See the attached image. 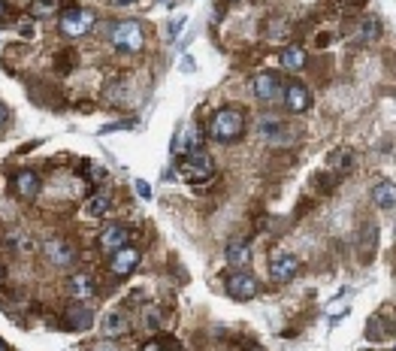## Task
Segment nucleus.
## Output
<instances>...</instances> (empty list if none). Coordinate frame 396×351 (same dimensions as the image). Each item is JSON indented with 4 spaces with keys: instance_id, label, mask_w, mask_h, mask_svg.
<instances>
[{
    "instance_id": "obj_10",
    "label": "nucleus",
    "mask_w": 396,
    "mask_h": 351,
    "mask_svg": "<svg viewBox=\"0 0 396 351\" xmlns=\"http://www.w3.org/2000/svg\"><path fill=\"white\" fill-rule=\"evenodd\" d=\"M284 91V82L276 73H257L255 76V97L263 103H279Z\"/></svg>"
},
{
    "instance_id": "obj_14",
    "label": "nucleus",
    "mask_w": 396,
    "mask_h": 351,
    "mask_svg": "<svg viewBox=\"0 0 396 351\" xmlns=\"http://www.w3.org/2000/svg\"><path fill=\"white\" fill-rule=\"evenodd\" d=\"M43 255L49 264H55V267H70L76 260V248L67 243V239H52V243H46L43 245Z\"/></svg>"
},
{
    "instance_id": "obj_39",
    "label": "nucleus",
    "mask_w": 396,
    "mask_h": 351,
    "mask_svg": "<svg viewBox=\"0 0 396 351\" xmlns=\"http://www.w3.org/2000/svg\"><path fill=\"white\" fill-rule=\"evenodd\" d=\"M0 351H9V345L4 343V339H0Z\"/></svg>"
},
{
    "instance_id": "obj_4",
    "label": "nucleus",
    "mask_w": 396,
    "mask_h": 351,
    "mask_svg": "<svg viewBox=\"0 0 396 351\" xmlns=\"http://www.w3.org/2000/svg\"><path fill=\"white\" fill-rule=\"evenodd\" d=\"M94 22H97L94 9H88V6L67 9V13L60 15V34H64L67 39H79V37L91 34V27H94Z\"/></svg>"
},
{
    "instance_id": "obj_20",
    "label": "nucleus",
    "mask_w": 396,
    "mask_h": 351,
    "mask_svg": "<svg viewBox=\"0 0 396 351\" xmlns=\"http://www.w3.org/2000/svg\"><path fill=\"white\" fill-rule=\"evenodd\" d=\"M372 203L378 209H388V212L396 206V185L390 182V179H388V182H378L372 188Z\"/></svg>"
},
{
    "instance_id": "obj_21",
    "label": "nucleus",
    "mask_w": 396,
    "mask_h": 351,
    "mask_svg": "<svg viewBox=\"0 0 396 351\" xmlns=\"http://www.w3.org/2000/svg\"><path fill=\"white\" fill-rule=\"evenodd\" d=\"M109 209H113V200H109V194L106 191H97V194H91L88 197V203H85V212L91 215V218H103Z\"/></svg>"
},
{
    "instance_id": "obj_11",
    "label": "nucleus",
    "mask_w": 396,
    "mask_h": 351,
    "mask_svg": "<svg viewBox=\"0 0 396 351\" xmlns=\"http://www.w3.org/2000/svg\"><path fill=\"white\" fill-rule=\"evenodd\" d=\"M67 291L73 300H79V303H91V300L97 297V282L91 273H73L67 279Z\"/></svg>"
},
{
    "instance_id": "obj_18",
    "label": "nucleus",
    "mask_w": 396,
    "mask_h": 351,
    "mask_svg": "<svg viewBox=\"0 0 396 351\" xmlns=\"http://www.w3.org/2000/svg\"><path fill=\"white\" fill-rule=\"evenodd\" d=\"M4 243H6L9 252H22V255L34 252V239H30V234H25L22 227H9L6 236H4Z\"/></svg>"
},
{
    "instance_id": "obj_7",
    "label": "nucleus",
    "mask_w": 396,
    "mask_h": 351,
    "mask_svg": "<svg viewBox=\"0 0 396 351\" xmlns=\"http://www.w3.org/2000/svg\"><path fill=\"white\" fill-rule=\"evenodd\" d=\"M127 243H134V227H127V224H106L103 230H100V236H97V245H100V252L103 255H113L118 252L121 245H127Z\"/></svg>"
},
{
    "instance_id": "obj_22",
    "label": "nucleus",
    "mask_w": 396,
    "mask_h": 351,
    "mask_svg": "<svg viewBox=\"0 0 396 351\" xmlns=\"http://www.w3.org/2000/svg\"><path fill=\"white\" fill-rule=\"evenodd\" d=\"M381 18H375V15H366V18H363V22H360V27H357V39H360V43H375V39H378L381 37Z\"/></svg>"
},
{
    "instance_id": "obj_32",
    "label": "nucleus",
    "mask_w": 396,
    "mask_h": 351,
    "mask_svg": "<svg viewBox=\"0 0 396 351\" xmlns=\"http://www.w3.org/2000/svg\"><path fill=\"white\" fill-rule=\"evenodd\" d=\"M94 351H121V348L113 343V339H106V343H97V345H94Z\"/></svg>"
},
{
    "instance_id": "obj_31",
    "label": "nucleus",
    "mask_w": 396,
    "mask_h": 351,
    "mask_svg": "<svg viewBox=\"0 0 396 351\" xmlns=\"http://www.w3.org/2000/svg\"><path fill=\"white\" fill-rule=\"evenodd\" d=\"M134 188H136V194H139L142 200H148V197H151V185H148V182H142V179H136V185H134Z\"/></svg>"
},
{
    "instance_id": "obj_6",
    "label": "nucleus",
    "mask_w": 396,
    "mask_h": 351,
    "mask_svg": "<svg viewBox=\"0 0 396 351\" xmlns=\"http://www.w3.org/2000/svg\"><path fill=\"white\" fill-rule=\"evenodd\" d=\"M224 291H227V297L233 300H239V303H248V300H255L257 297V279L255 276H248L245 269H236V273H230L227 276V282H224Z\"/></svg>"
},
{
    "instance_id": "obj_19",
    "label": "nucleus",
    "mask_w": 396,
    "mask_h": 351,
    "mask_svg": "<svg viewBox=\"0 0 396 351\" xmlns=\"http://www.w3.org/2000/svg\"><path fill=\"white\" fill-rule=\"evenodd\" d=\"M279 61H281V67H284V70H290V73H300V70L306 67L309 55H306V49H302V46H288V49L281 52Z\"/></svg>"
},
{
    "instance_id": "obj_33",
    "label": "nucleus",
    "mask_w": 396,
    "mask_h": 351,
    "mask_svg": "<svg viewBox=\"0 0 396 351\" xmlns=\"http://www.w3.org/2000/svg\"><path fill=\"white\" fill-rule=\"evenodd\" d=\"M181 25H185V18H176V22H172V27H170V39H176V37H179Z\"/></svg>"
},
{
    "instance_id": "obj_1",
    "label": "nucleus",
    "mask_w": 396,
    "mask_h": 351,
    "mask_svg": "<svg viewBox=\"0 0 396 351\" xmlns=\"http://www.w3.org/2000/svg\"><path fill=\"white\" fill-rule=\"evenodd\" d=\"M245 134V113L236 106H221L209 118V136L215 143H233Z\"/></svg>"
},
{
    "instance_id": "obj_13",
    "label": "nucleus",
    "mask_w": 396,
    "mask_h": 351,
    "mask_svg": "<svg viewBox=\"0 0 396 351\" xmlns=\"http://www.w3.org/2000/svg\"><path fill=\"white\" fill-rule=\"evenodd\" d=\"M39 188H43V179L34 170H18L13 176V191L22 197V200H34L39 194Z\"/></svg>"
},
{
    "instance_id": "obj_16",
    "label": "nucleus",
    "mask_w": 396,
    "mask_h": 351,
    "mask_svg": "<svg viewBox=\"0 0 396 351\" xmlns=\"http://www.w3.org/2000/svg\"><path fill=\"white\" fill-rule=\"evenodd\" d=\"M100 330H103V336L106 339H118V336H124L130 333V321L124 312H118V309H113L106 318H103V324H100Z\"/></svg>"
},
{
    "instance_id": "obj_26",
    "label": "nucleus",
    "mask_w": 396,
    "mask_h": 351,
    "mask_svg": "<svg viewBox=\"0 0 396 351\" xmlns=\"http://www.w3.org/2000/svg\"><path fill=\"white\" fill-rule=\"evenodd\" d=\"M60 9V0H30V13L34 15H55Z\"/></svg>"
},
{
    "instance_id": "obj_2",
    "label": "nucleus",
    "mask_w": 396,
    "mask_h": 351,
    "mask_svg": "<svg viewBox=\"0 0 396 351\" xmlns=\"http://www.w3.org/2000/svg\"><path fill=\"white\" fill-rule=\"evenodd\" d=\"M106 34H109V43L115 46V52H124V55H139L142 46H146V27H142L136 18L113 22Z\"/></svg>"
},
{
    "instance_id": "obj_8",
    "label": "nucleus",
    "mask_w": 396,
    "mask_h": 351,
    "mask_svg": "<svg viewBox=\"0 0 396 351\" xmlns=\"http://www.w3.org/2000/svg\"><path fill=\"white\" fill-rule=\"evenodd\" d=\"M269 273L276 282H290V279L300 273V257L284 252V248H276V252L269 255Z\"/></svg>"
},
{
    "instance_id": "obj_36",
    "label": "nucleus",
    "mask_w": 396,
    "mask_h": 351,
    "mask_svg": "<svg viewBox=\"0 0 396 351\" xmlns=\"http://www.w3.org/2000/svg\"><path fill=\"white\" fill-rule=\"evenodd\" d=\"M181 70H185V73H188V70H194V61H191V58H185V61H181Z\"/></svg>"
},
{
    "instance_id": "obj_40",
    "label": "nucleus",
    "mask_w": 396,
    "mask_h": 351,
    "mask_svg": "<svg viewBox=\"0 0 396 351\" xmlns=\"http://www.w3.org/2000/svg\"><path fill=\"white\" fill-rule=\"evenodd\" d=\"M248 351H263V348L260 345H248Z\"/></svg>"
},
{
    "instance_id": "obj_24",
    "label": "nucleus",
    "mask_w": 396,
    "mask_h": 351,
    "mask_svg": "<svg viewBox=\"0 0 396 351\" xmlns=\"http://www.w3.org/2000/svg\"><path fill=\"white\" fill-rule=\"evenodd\" d=\"M142 327L151 330V333L164 327V309H158V306H146V309H142Z\"/></svg>"
},
{
    "instance_id": "obj_3",
    "label": "nucleus",
    "mask_w": 396,
    "mask_h": 351,
    "mask_svg": "<svg viewBox=\"0 0 396 351\" xmlns=\"http://www.w3.org/2000/svg\"><path fill=\"white\" fill-rule=\"evenodd\" d=\"M179 176L191 185H203L215 176V160H212L206 152H191V155H181L179 158Z\"/></svg>"
},
{
    "instance_id": "obj_29",
    "label": "nucleus",
    "mask_w": 396,
    "mask_h": 351,
    "mask_svg": "<svg viewBox=\"0 0 396 351\" xmlns=\"http://www.w3.org/2000/svg\"><path fill=\"white\" fill-rule=\"evenodd\" d=\"M60 58H58V70H67V67H73L76 64V52L70 49V52H58Z\"/></svg>"
},
{
    "instance_id": "obj_15",
    "label": "nucleus",
    "mask_w": 396,
    "mask_h": 351,
    "mask_svg": "<svg viewBox=\"0 0 396 351\" xmlns=\"http://www.w3.org/2000/svg\"><path fill=\"white\" fill-rule=\"evenodd\" d=\"M172 152H176L179 158L181 155H191V152H203V134L197 127H181L176 143H172Z\"/></svg>"
},
{
    "instance_id": "obj_27",
    "label": "nucleus",
    "mask_w": 396,
    "mask_h": 351,
    "mask_svg": "<svg viewBox=\"0 0 396 351\" xmlns=\"http://www.w3.org/2000/svg\"><path fill=\"white\" fill-rule=\"evenodd\" d=\"M269 39H281V37H288L290 34V22H284V18H272L269 22Z\"/></svg>"
},
{
    "instance_id": "obj_28",
    "label": "nucleus",
    "mask_w": 396,
    "mask_h": 351,
    "mask_svg": "<svg viewBox=\"0 0 396 351\" xmlns=\"http://www.w3.org/2000/svg\"><path fill=\"white\" fill-rule=\"evenodd\" d=\"M18 37H25V39H34L37 37V25H34V18L25 15V18H18Z\"/></svg>"
},
{
    "instance_id": "obj_23",
    "label": "nucleus",
    "mask_w": 396,
    "mask_h": 351,
    "mask_svg": "<svg viewBox=\"0 0 396 351\" xmlns=\"http://www.w3.org/2000/svg\"><path fill=\"white\" fill-rule=\"evenodd\" d=\"M327 164H330L333 170H336V176L351 173V167H354V155L348 152V148H336V152H330Z\"/></svg>"
},
{
    "instance_id": "obj_38",
    "label": "nucleus",
    "mask_w": 396,
    "mask_h": 351,
    "mask_svg": "<svg viewBox=\"0 0 396 351\" xmlns=\"http://www.w3.org/2000/svg\"><path fill=\"white\" fill-rule=\"evenodd\" d=\"M4 282H6V269L0 267V285H4Z\"/></svg>"
},
{
    "instance_id": "obj_25",
    "label": "nucleus",
    "mask_w": 396,
    "mask_h": 351,
    "mask_svg": "<svg viewBox=\"0 0 396 351\" xmlns=\"http://www.w3.org/2000/svg\"><path fill=\"white\" fill-rule=\"evenodd\" d=\"M106 100L109 103H118V100H127V76H115L113 82L106 85Z\"/></svg>"
},
{
    "instance_id": "obj_37",
    "label": "nucleus",
    "mask_w": 396,
    "mask_h": 351,
    "mask_svg": "<svg viewBox=\"0 0 396 351\" xmlns=\"http://www.w3.org/2000/svg\"><path fill=\"white\" fill-rule=\"evenodd\" d=\"M118 6H130V4H136V0H115Z\"/></svg>"
},
{
    "instance_id": "obj_34",
    "label": "nucleus",
    "mask_w": 396,
    "mask_h": 351,
    "mask_svg": "<svg viewBox=\"0 0 396 351\" xmlns=\"http://www.w3.org/2000/svg\"><path fill=\"white\" fill-rule=\"evenodd\" d=\"M6 122H9V109L6 103H0V127H6Z\"/></svg>"
},
{
    "instance_id": "obj_5",
    "label": "nucleus",
    "mask_w": 396,
    "mask_h": 351,
    "mask_svg": "<svg viewBox=\"0 0 396 351\" xmlns=\"http://www.w3.org/2000/svg\"><path fill=\"white\" fill-rule=\"evenodd\" d=\"M139 260H142V248L127 243V245H121L118 252L109 255V273H113L115 279H124L139 267Z\"/></svg>"
},
{
    "instance_id": "obj_12",
    "label": "nucleus",
    "mask_w": 396,
    "mask_h": 351,
    "mask_svg": "<svg viewBox=\"0 0 396 351\" xmlns=\"http://www.w3.org/2000/svg\"><path fill=\"white\" fill-rule=\"evenodd\" d=\"M64 321H67V330H76V333H82V330H88L91 324H94V309H91V303H79V300H73L70 303V309L64 312Z\"/></svg>"
},
{
    "instance_id": "obj_30",
    "label": "nucleus",
    "mask_w": 396,
    "mask_h": 351,
    "mask_svg": "<svg viewBox=\"0 0 396 351\" xmlns=\"http://www.w3.org/2000/svg\"><path fill=\"white\" fill-rule=\"evenodd\" d=\"M164 345H167V343H164V339H148V343H146V345H139V351H167Z\"/></svg>"
},
{
    "instance_id": "obj_17",
    "label": "nucleus",
    "mask_w": 396,
    "mask_h": 351,
    "mask_svg": "<svg viewBox=\"0 0 396 351\" xmlns=\"http://www.w3.org/2000/svg\"><path fill=\"white\" fill-rule=\"evenodd\" d=\"M224 257H227V264H230L233 269H245L248 260H251L248 243H245V239H230L227 248H224Z\"/></svg>"
},
{
    "instance_id": "obj_9",
    "label": "nucleus",
    "mask_w": 396,
    "mask_h": 351,
    "mask_svg": "<svg viewBox=\"0 0 396 351\" xmlns=\"http://www.w3.org/2000/svg\"><path fill=\"white\" fill-rule=\"evenodd\" d=\"M281 103L288 113L293 115H302L306 109L312 106V91H309V85H302V82H288L284 85V91H281Z\"/></svg>"
},
{
    "instance_id": "obj_35",
    "label": "nucleus",
    "mask_w": 396,
    "mask_h": 351,
    "mask_svg": "<svg viewBox=\"0 0 396 351\" xmlns=\"http://www.w3.org/2000/svg\"><path fill=\"white\" fill-rule=\"evenodd\" d=\"M6 13H9V4H6V0H0V22L6 18Z\"/></svg>"
}]
</instances>
